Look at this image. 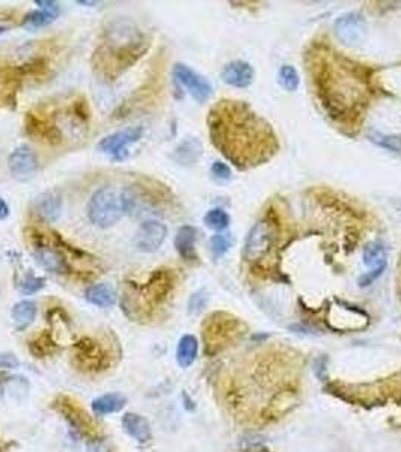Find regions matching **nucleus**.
<instances>
[{
    "instance_id": "35",
    "label": "nucleus",
    "mask_w": 401,
    "mask_h": 452,
    "mask_svg": "<svg viewBox=\"0 0 401 452\" xmlns=\"http://www.w3.org/2000/svg\"><path fill=\"white\" fill-rule=\"evenodd\" d=\"M266 439L259 434H247L243 437V440L240 442L242 449L245 451H258L264 446Z\"/></svg>"
},
{
    "instance_id": "12",
    "label": "nucleus",
    "mask_w": 401,
    "mask_h": 452,
    "mask_svg": "<svg viewBox=\"0 0 401 452\" xmlns=\"http://www.w3.org/2000/svg\"><path fill=\"white\" fill-rule=\"evenodd\" d=\"M173 77H175V80L183 87H186L187 92L198 103L207 102L213 94L211 83L205 79L204 75L187 67L186 63H175V67H173Z\"/></svg>"
},
{
    "instance_id": "26",
    "label": "nucleus",
    "mask_w": 401,
    "mask_h": 452,
    "mask_svg": "<svg viewBox=\"0 0 401 452\" xmlns=\"http://www.w3.org/2000/svg\"><path fill=\"white\" fill-rule=\"evenodd\" d=\"M37 317V305L32 300H21L14 305L11 311V318L17 330H25L35 322Z\"/></svg>"
},
{
    "instance_id": "23",
    "label": "nucleus",
    "mask_w": 401,
    "mask_h": 452,
    "mask_svg": "<svg viewBox=\"0 0 401 452\" xmlns=\"http://www.w3.org/2000/svg\"><path fill=\"white\" fill-rule=\"evenodd\" d=\"M127 404V398L119 392H111L99 396L92 401V412L99 416L112 415L123 410Z\"/></svg>"
},
{
    "instance_id": "1",
    "label": "nucleus",
    "mask_w": 401,
    "mask_h": 452,
    "mask_svg": "<svg viewBox=\"0 0 401 452\" xmlns=\"http://www.w3.org/2000/svg\"><path fill=\"white\" fill-rule=\"evenodd\" d=\"M207 124L213 145L240 169L269 161L279 149L272 127L243 102L216 103Z\"/></svg>"
},
{
    "instance_id": "34",
    "label": "nucleus",
    "mask_w": 401,
    "mask_h": 452,
    "mask_svg": "<svg viewBox=\"0 0 401 452\" xmlns=\"http://www.w3.org/2000/svg\"><path fill=\"white\" fill-rule=\"evenodd\" d=\"M207 302H209V295L204 290L193 293L189 299V314L192 315L201 314L204 311V307L207 306Z\"/></svg>"
},
{
    "instance_id": "17",
    "label": "nucleus",
    "mask_w": 401,
    "mask_h": 452,
    "mask_svg": "<svg viewBox=\"0 0 401 452\" xmlns=\"http://www.w3.org/2000/svg\"><path fill=\"white\" fill-rule=\"evenodd\" d=\"M222 80L234 87H247L254 80V68L247 62L234 61L226 63L222 73Z\"/></svg>"
},
{
    "instance_id": "16",
    "label": "nucleus",
    "mask_w": 401,
    "mask_h": 452,
    "mask_svg": "<svg viewBox=\"0 0 401 452\" xmlns=\"http://www.w3.org/2000/svg\"><path fill=\"white\" fill-rule=\"evenodd\" d=\"M62 209V196L56 190L39 193L34 201L35 214L44 222H55L59 219Z\"/></svg>"
},
{
    "instance_id": "29",
    "label": "nucleus",
    "mask_w": 401,
    "mask_h": 452,
    "mask_svg": "<svg viewBox=\"0 0 401 452\" xmlns=\"http://www.w3.org/2000/svg\"><path fill=\"white\" fill-rule=\"evenodd\" d=\"M230 214L222 208H213L204 216V224L213 231H223L230 226Z\"/></svg>"
},
{
    "instance_id": "37",
    "label": "nucleus",
    "mask_w": 401,
    "mask_h": 452,
    "mask_svg": "<svg viewBox=\"0 0 401 452\" xmlns=\"http://www.w3.org/2000/svg\"><path fill=\"white\" fill-rule=\"evenodd\" d=\"M371 138H373V140L376 143H378V145L383 147V148L393 149V151L401 149V140L397 139V138H388V136H381V135H376V136H371Z\"/></svg>"
},
{
    "instance_id": "42",
    "label": "nucleus",
    "mask_w": 401,
    "mask_h": 452,
    "mask_svg": "<svg viewBox=\"0 0 401 452\" xmlns=\"http://www.w3.org/2000/svg\"><path fill=\"white\" fill-rule=\"evenodd\" d=\"M8 30H9V28H8V26L0 25V35H4V34H5V32H8Z\"/></svg>"
},
{
    "instance_id": "14",
    "label": "nucleus",
    "mask_w": 401,
    "mask_h": 452,
    "mask_svg": "<svg viewBox=\"0 0 401 452\" xmlns=\"http://www.w3.org/2000/svg\"><path fill=\"white\" fill-rule=\"evenodd\" d=\"M8 168L13 178L17 181H29L38 172V157L29 145L17 147L8 157Z\"/></svg>"
},
{
    "instance_id": "38",
    "label": "nucleus",
    "mask_w": 401,
    "mask_h": 452,
    "mask_svg": "<svg viewBox=\"0 0 401 452\" xmlns=\"http://www.w3.org/2000/svg\"><path fill=\"white\" fill-rule=\"evenodd\" d=\"M385 269H374V270H370L368 273L362 274V276H359V279H357V285L361 286V288H365V286H370L376 279H378L383 274Z\"/></svg>"
},
{
    "instance_id": "24",
    "label": "nucleus",
    "mask_w": 401,
    "mask_h": 452,
    "mask_svg": "<svg viewBox=\"0 0 401 452\" xmlns=\"http://www.w3.org/2000/svg\"><path fill=\"white\" fill-rule=\"evenodd\" d=\"M202 154L201 142L198 139H187L181 142L172 154V159L183 166H192L197 163Z\"/></svg>"
},
{
    "instance_id": "36",
    "label": "nucleus",
    "mask_w": 401,
    "mask_h": 452,
    "mask_svg": "<svg viewBox=\"0 0 401 452\" xmlns=\"http://www.w3.org/2000/svg\"><path fill=\"white\" fill-rule=\"evenodd\" d=\"M211 175L214 180L218 181H230L231 180V169L228 164L222 161H214L211 166Z\"/></svg>"
},
{
    "instance_id": "7",
    "label": "nucleus",
    "mask_w": 401,
    "mask_h": 452,
    "mask_svg": "<svg viewBox=\"0 0 401 452\" xmlns=\"http://www.w3.org/2000/svg\"><path fill=\"white\" fill-rule=\"evenodd\" d=\"M74 365L85 372H101L109 368L111 358L107 350L94 338H82L73 347Z\"/></svg>"
},
{
    "instance_id": "15",
    "label": "nucleus",
    "mask_w": 401,
    "mask_h": 452,
    "mask_svg": "<svg viewBox=\"0 0 401 452\" xmlns=\"http://www.w3.org/2000/svg\"><path fill=\"white\" fill-rule=\"evenodd\" d=\"M168 237V228L156 219H147L140 224L135 236V246L144 253H154Z\"/></svg>"
},
{
    "instance_id": "28",
    "label": "nucleus",
    "mask_w": 401,
    "mask_h": 452,
    "mask_svg": "<svg viewBox=\"0 0 401 452\" xmlns=\"http://www.w3.org/2000/svg\"><path fill=\"white\" fill-rule=\"evenodd\" d=\"M29 348L34 356L46 358L47 355H51V353L56 350V343L51 339L49 334H41L34 341H30Z\"/></svg>"
},
{
    "instance_id": "4",
    "label": "nucleus",
    "mask_w": 401,
    "mask_h": 452,
    "mask_svg": "<svg viewBox=\"0 0 401 452\" xmlns=\"http://www.w3.org/2000/svg\"><path fill=\"white\" fill-rule=\"evenodd\" d=\"M173 286H175V273H173V270H154L144 285L135 286V290H132L130 294L125 293L123 302L130 300V307H127V310H130V317L136 315L137 312L144 314V305L145 310H153V307L164 303L172 293Z\"/></svg>"
},
{
    "instance_id": "5",
    "label": "nucleus",
    "mask_w": 401,
    "mask_h": 452,
    "mask_svg": "<svg viewBox=\"0 0 401 452\" xmlns=\"http://www.w3.org/2000/svg\"><path fill=\"white\" fill-rule=\"evenodd\" d=\"M55 236V238L49 240L44 234H32V255L44 270L55 274H67L71 271L68 253H71L74 248L67 246V252H63V240H61L58 234Z\"/></svg>"
},
{
    "instance_id": "33",
    "label": "nucleus",
    "mask_w": 401,
    "mask_h": 452,
    "mask_svg": "<svg viewBox=\"0 0 401 452\" xmlns=\"http://www.w3.org/2000/svg\"><path fill=\"white\" fill-rule=\"evenodd\" d=\"M44 286H46V279L44 278L35 276V274L27 273L26 276L20 281L18 290L23 294H26V295H30V294H35V293L41 291L42 288H44Z\"/></svg>"
},
{
    "instance_id": "8",
    "label": "nucleus",
    "mask_w": 401,
    "mask_h": 452,
    "mask_svg": "<svg viewBox=\"0 0 401 452\" xmlns=\"http://www.w3.org/2000/svg\"><path fill=\"white\" fill-rule=\"evenodd\" d=\"M276 240V224L272 219H263L252 226L245 241V259L255 262L263 259L273 248Z\"/></svg>"
},
{
    "instance_id": "30",
    "label": "nucleus",
    "mask_w": 401,
    "mask_h": 452,
    "mask_svg": "<svg viewBox=\"0 0 401 452\" xmlns=\"http://www.w3.org/2000/svg\"><path fill=\"white\" fill-rule=\"evenodd\" d=\"M56 17L58 16L50 14V13H47V11H42V9L32 11V13L25 16L23 23L21 25L27 29H39V28H44V26L53 23V21L56 20Z\"/></svg>"
},
{
    "instance_id": "32",
    "label": "nucleus",
    "mask_w": 401,
    "mask_h": 452,
    "mask_svg": "<svg viewBox=\"0 0 401 452\" xmlns=\"http://www.w3.org/2000/svg\"><path fill=\"white\" fill-rule=\"evenodd\" d=\"M279 83L283 85L287 91H296L300 83L299 73L291 65H284L279 70Z\"/></svg>"
},
{
    "instance_id": "9",
    "label": "nucleus",
    "mask_w": 401,
    "mask_h": 452,
    "mask_svg": "<svg viewBox=\"0 0 401 452\" xmlns=\"http://www.w3.org/2000/svg\"><path fill=\"white\" fill-rule=\"evenodd\" d=\"M121 197L123 212L132 217H142L156 212L157 200L156 196L148 190L147 185L133 184L127 185L119 195Z\"/></svg>"
},
{
    "instance_id": "20",
    "label": "nucleus",
    "mask_w": 401,
    "mask_h": 452,
    "mask_svg": "<svg viewBox=\"0 0 401 452\" xmlns=\"http://www.w3.org/2000/svg\"><path fill=\"white\" fill-rule=\"evenodd\" d=\"M59 404H61V413L63 415L65 419H67L75 432H79L82 436H90V433L94 432L88 419V415L82 412L79 407H75L74 403L63 398L59 401Z\"/></svg>"
},
{
    "instance_id": "19",
    "label": "nucleus",
    "mask_w": 401,
    "mask_h": 452,
    "mask_svg": "<svg viewBox=\"0 0 401 452\" xmlns=\"http://www.w3.org/2000/svg\"><path fill=\"white\" fill-rule=\"evenodd\" d=\"M197 238H198V231H197V228H193L190 225H184L177 231L173 245H175L178 255L184 261L193 262V261L198 259L197 249H195V245H197Z\"/></svg>"
},
{
    "instance_id": "3",
    "label": "nucleus",
    "mask_w": 401,
    "mask_h": 452,
    "mask_svg": "<svg viewBox=\"0 0 401 452\" xmlns=\"http://www.w3.org/2000/svg\"><path fill=\"white\" fill-rule=\"evenodd\" d=\"M148 50V39L136 23L118 18L106 28L100 47L94 53V70L113 80L135 65Z\"/></svg>"
},
{
    "instance_id": "11",
    "label": "nucleus",
    "mask_w": 401,
    "mask_h": 452,
    "mask_svg": "<svg viewBox=\"0 0 401 452\" xmlns=\"http://www.w3.org/2000/svg\"><path fill=\"white\" fill-rule=\"evenodd\" d=\"M238 322L228 314L216 312L211 314L204 326V339L207 343V348L219 347L226 339H230L237 332Z\"/></svg>"
},
{
    "instance_id": "39",
    "label": "nucleus",
    "mask_w": 401,
    "mask_h": 452,
    "mask_svg": "<svg viewBox=\"0 0 401 452\" xmlns=\"http://www.w3.org/2000/svg\"><path fill=\"white\" fill-rule=\"evenodd\" d=\"M20 367V360L13 353H0V369H16Z\"/></svg>"
},
{
    "instance_id": "2",
    "label": "nucleus",
    "mask_w": 401,
    "mask_h": 452,
    "mask_svg": "<svg viewBox=\"0 0 401 452\" xmlns=\"http://www.w3.org/2000/svg\"><path fill=\"white\" fill-rule=\"evenodd\" d=\"M308 63L314 87L328 115L341 124H356L370 100V79L365 70L321 47L309 53Z\"/></svg>"
},
{
    "instance_id": "18",
    "label": "nucleus",
    "mask_w": 401,
    "mask_h": 452,
    "mask_svg": "<svg viewBox=\"0 0 401 452\" xmlns=\"http://www.w3.org/2000/svg\"><path fill=\"white\" fill-rule=\"evenodd\" d=\"M124 432L139 444H148L153 439V429L148 419L139 413H125L123 416Z\"/></svg>"
},
{
    "instance_id": "22",
    "label": "nucleus",
    "mask_w": 401,
    "mask_h": 452,
    "mask_svg": "<svg viewBox=\"0 0 401 452\" xmlns=\"http://www.w3.org/2000/svg\"><path fill=\"white\" fill-rule=\"evenodd\" d=\"M85 299L99 307H112L116 303V293L109 283H94L85 291Z\"/></svg>"
},
{
    "instance_id": "31",
    "label": "nucleus",
    "mask_w": 401,
    "mask_h": 452,
    "mask_svg": "<svg viewBox=\"0 0 401 452\" xmlns=\"http://www.w3.org/2000/svg\"><path fill=\"white\" fill-rule=\"evenodd\" d=\"M233 245V240L228 234H216L210 238V252L214 259H219L222 258L226 252L230 250Z\"/></svg>"
},
{
    "instance_id": "13",
    "label": "nucleus",
    "mask_w": 401,
    "mask_h": 452,
    "mask_svg": "<svg viewBox=\"0 0 401 452\" xmlns=\"http://www.w3.org/2000/svg\"><path fill=\"white\" fill-rule=\"evenodd\" d=\"M366 21L359 13H349L335 21V35L344 46L354 47L364 42L366 37Z\"/></svg>"
},
{
    "instance_id": "25",
    "label": "nucleus",
    "mask_w": 401,
    "mask_h": 452,
    "mask_svg": "<svg viewBox=\"0 0 401 452\" xmlns=\"http://www.w3.org/2000/svg\"><path fill=\"white\" fill-rule=\"evenodd\" d=\"M199 344L197 336L184 335L177 346V363L181 368H189L198 358Z\"/></svg>"
},
{
    "instance_id": "27",
    "label": "nucleus",
    "mask_w": 401,
    "mask_h": 452,
    "mask_svg": "<svg viewBox=\"0 0 401 452\" xmlns=\"http://www.w3.org/2000/svg\"><path fill=\"white\" fill-rule=\"evenodd\" d=\"M364 264L368 269H386V249L378 241H371L364 249Z\"/></svg>"
},
{
    "instance_id": "40",
    "label": "nucleus",
    "mask_w": 401,
    "mask_h": 452,
    "mask_svg": "<svg viewBox=\"0 0 401 452\" xmlns=\"http://www.w3.org/2000/svg\"><path fill=\"white\" fill-rule=\"evenodd\" d=\"M35 5H38L42 11H47L50 14H59V5L53 0H35Z\"/></svg>"
},
{
    "instance_id": "41",
    "label": "nucleus",
    "mask_w": 401,
    "mask_h": 452,
    "mask_svg": "<svg viewBox=\"0 0 401 452\" xmlns=\"http://www.w3.org/2000/svg\"><path fill=\"white\" fill-rule=\"evenodd\" d=\"M9 216V207L4 197H0V220H5Z\"/></svg>"
},
{
    "instance_id": "6",
    "label": "nucleus",
    "mask_w": 401,
    "mask_h": 452,
    "mask_svg": "<svg viewBox=\"0 0 401 452\" xmlns=\"http://www.w3.org/2000/svg\"><path fill=\"white\" fill-rule=\"evenodd\" d=\"M88 217L99 228H111L123 217L121 197L111 187H101L97 190L88 202Z\"/></svg>"
},
{
    "instance_id": "21",
    "label": "nucleus",
    "mask_w": 401,
    "mask_h": 452,
    "mask_svg": "<svg viewBox=\"0 0 401 452\" xmlns=\"http://www.w3.org/2000/svg\"><path fill=\"white\" fill-rule=\"evenodd\" d=\"M26 131L29 135L39 138L49 143L61 142V133L58 128L34 114H27L26 116Z\"/></svg>"
},
{
    "instance_id": "10",
    "label": "nucleus",
    "mask_w": 401,
    "mask_h": 452,
    "mask_svg": "<svg viewBox=\"0 0 401 452\" xmlns=\"http://www.w3.org/2000/svg\"><path fill=\"white\" fill-rule=\"evenodd\" d=\"M144 135L142 127H125L123 130H118L115 133L103 138L97 149L103 154H109L115 160H123L127 157V147L136 143Z\"/></svg>"
}]
</instances>
